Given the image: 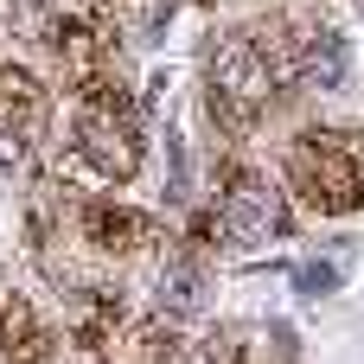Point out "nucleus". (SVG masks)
Here are the masks:
<instances>
[{
    "label": "nucleus",
    "instance_id": "nucleus-1",
    "mask_svg": "<svg viewBox=\"0 0 364 364\" xmlns=\"http://www.w3.org/2000/svg\"><path fill=\"white\" fill-rule=\"evenodd\" d=\"M205 90H218L224 102H237L250 122H262L282 96L275 70L256 58V45L237 32V26H211L205 32Z\"/></svg>",
    "mask_w": 364,
    "mask_h": 364
},
{
    "label": "nucleus",
    "instance_id": "nucleus-2",
    "mask_svg": "<svg viewBox=\"0 0 364 364\" xmlns=\"http://www.w3.org/2000/svg\"><path fill=\"white\" fill-rule=\"evenodd\" d=\"M346 256H352V250H333V256H307V262H294V294H301V301H333L339 282H346Z\"/></svg>",
    "mask_w": 364,
    "mask_h": 364
}]
</instances>
